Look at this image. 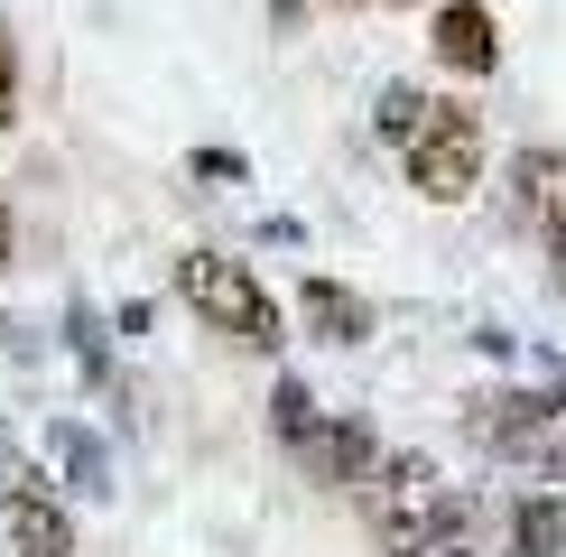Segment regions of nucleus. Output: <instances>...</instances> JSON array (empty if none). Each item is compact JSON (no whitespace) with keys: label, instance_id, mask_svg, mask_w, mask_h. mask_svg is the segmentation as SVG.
Wrapping results in <instances>:
<instances>
[{"label":"nucleus","instance_id":"nucleus-1","mask_svg":"<svg viewBox=\"0 0 566 557\" xmlns=\"http://www.w3.org/2000/svg\"><path fill=\"white\" fill-rule=\"evenodd\" d=\"M363 529H371V548L381 557H437V539H446V511H455V483L437 474L418 446H399V455H381L363 474Z\"/></svg>","mask_w":566,"mask_h":557},{"label":"nucleus","instance_id":"nucleus-2","mask_svg":"<svg viewBox=\"0 0 566 557\" xmlns=\"http://www.w3.org/2000/svg\"><path fill=\"white\" fill-rule=\"evenodd\" d=\"M464 437H474L492 464L566 474V400L557 390H474V400H464Z\"/></svg>","mask_w":566,"mask_h":557},{"label":"nucleus","instance_id":"nucleus-3","mask_svg":"<svg viewBox=\"0 0 566 557\" xmlns=\"http://www.w3.org/2000/svg\"><path fill=\"white\" fill-rule=\"evenodd\" d=\"M177 297L214 325V335L251 344V354H279V335H289V325H279V297L242 261H223V251H186V261H177Z\"/></svg>","mask_w":566,"mask_h":557},{"label":"nucleus","instance_id":"nucleus-4","mask_svg":"<svg viewBox=\"0 0 566 557\" xmlns=\"http://www.w3.org/2000/svg\"><path fill=\"white\" fill-rule=\"evenodd\" d=\"M399 158H409V186L428 204H464L483 186V122L464 103H428V122L409 130V149H399Z\"/></svg>","mask_w":566,"mask_h":557},{"label":"nucleus","instance_id":"nucleus-5","mask_svg":"<svg viewBox=\"0 0 566 557\" xmlns=\"http://www.w3.org/2000/svg\"><path fill=\"white\" fill-rule=\"evenodd\" d=\"M437 65H455V75H492L502 65V29H492L483 0H446L437 10Z\"/></svg>","mask_w":566,"mask_h":557},{"label":"nucleus","instance_id":"nucleus-6","mask_svg":"<svg viewBox=\"0 0 566 557\" xmlns=\"http://www.w3.org/2000/svg\"><path fill=\"white\" fill-rule=\"evenodd\" d=\"M0 521H10V557H75V521L56 511V493H10L0 502Z\"/></svg>","mask_w":566,"mask_h":557},{"label":"nucleus","instance_id":"nucleus-7","mask_svg":"<svg viewBox=\"0 0 566 557\" xmlns=\"http://www.w3.org/2000/svg\"><path fill=\"white\" fill-rule=\"evenodd\" d=\"M511 214L521 223H557L566 214V149H521L511 158Z\"/></svg>","mask_w":566,"mask_h":557},{"label":"nucleus","instance_id":"nucleus-8","mask_svg":"<svg viewBox=\"0 0 566 557\" xmlns=\"http://www.w3.org/2000/svg\"><path fill=\"white\" fill-rule=\"evenodd\" d=\"M306 464H316L325 483H353V493H363V474L381 464V446H371V428H363V418H325V428L306 437Z\"/></svg>","mask_w":566,"mask_h":557},{"label":"nucleus","instance_id":"nucleus-9","mask_svg":"<svg viewBox=\"0 0 566 557\" xmlns=\"http://www.w3.org/2000/svg\"><path fill=\"white\" fill-rule=\"evenodd\" d=\"M297 316L316 325L325 344H363V335H371V307L344 288V278H306V288H297Z\"/></svg>","mask_w":566,"mask_h":557},{"label":"nucleus","instance_id":"nucleus-10","mask_svg":"<svg viewBox=\"0 0 566 557\" xmlns=\"http://www.w3.org/2000/svg\"><path fill=\"white\" fill-rule=\"evenodd\" d=\"M511 557H566V502L557 493L511 502Z\"/></svg>","mask_w":566,"mask_h":557},{"label":"nucleus","instance_id":"nucleus-11","mask_svg":"<svg viewBox=\"0 0 566 557\" xmlns=\"http://www.w3.org/2000/svg\"><path fill=\"white\" fill-rule=\"evenodd\" d=\"M46 455L75 474V493H112V455H103V437H93V428L56 418V428H46Z\"/></svg>","mask_w":566,"mask_h":557},{"label":"nucleus","instance_id":"nucleus-12","mask_svg":"<svg viewBox=\"0 0 566 557\" xmlns=\"http://www.w3.org/2000/svg\"><path fill=\"white\" fill-rule=\"evenodd\" d=\"M428 103H437V93H418V84H390V93H381V112H371V122H381L390 149H409V130L428 122Z\"/></svg>","mask_w":566,"mask_h":557},{"label":"nucleus","instance_id":"nucleus-13","mask_svg":"<svg viewBox=\"0 0 566 557\" xmlns=\"http://www.w3.org/2000/svg\"><path fill=\"white\" fill-rule=\"evenodd\" d=\"M270 428H279V437H289V446L306 455V437H316L325 418H316V400H306L297 381H279V390H270Z\"/></svg>","mask_w":566,"mask_h":557},{"label":"nucleus","instance_id":"nucleus-14","mask_svg":"<svg viewBox=\"0 0 566 557\" xmlns=\"http://www.w3.org/2000/svg\"><path fill=\"white\" fill-rule=\"evenodd\" d=\"M10 493H38V464L19 455V437H10V428H0V502H10Z\"/></svg>","mask_w":566,"mask_h":557},{"label":"nucleus","instance_id":"nucleus-15","mask_svg":"<svg viewBox=\"0 0 566 557\" xmlns=\"http://www.w3.org/2000/svg\"><path fill=\"white\" fill-rule=\"evenodd\" d=\"M19 122V56H10V38H0V130Z\"/></svg>","mask_w":566,"mask_h":557},{"label":"nucleus","instance_id":"nucleus-16","mask_svg":"<svg viewBox=\"0 0 566 557\" xmlns=\"http://www.w3.org/2000/svg\"><path fill=\"white\" fill-rule=\"evenodd\" d=\"M75 354H84V371H103V325H93V307H75Z\"/></svg>","mask_w":566,"mask_h":557},{"label":"nucleus","instance_id":"nucleus-17","mask_svg":"<svg viewBox=\"0 0 566 557\" xmlns=\"http://www.w3.org/2000/svg\"><path fill=\"white\" fill-rule=\"evenodd\" d=\"M548 261H557V297H566V214L548 223Z\"/></svg>","mask_w":566,"mask_h":557},{"label":"nucleus","instance_id":"nucleus-18","mask_svg":"<svg viewBox=\"0 0 566 557\" xmlns=\"http://www.w3.org/2000/svg\"><path fill=\"white\" fill-rule=\"evenodd\" d=\"M0 270H10V204H0Z\"/></svg>","mask_w":566,"mask_h":557},{"label":"nucleus","instance_id":"nucleus-19","mask_svg":"<svg viewBox=\"0 0 566 557\" xmlns=\"http://www.w3.org/2000/svg\"><path fill=\"white\" fill-rule=\"evenodd\" d=\"M557 400H566V362H557Z\"/></svg>","mask_w":566,"mask_h":557},{"label":"nucleus","instance_id":"nucleus-20","mask_svg":"<svg viewBox=\"0 0 566 557\" xmlns=\"http://www.w3.org/2000/svg\"><path fill=\"white\" fill-rule=\"evenodd\" d=\"M371 10H381V0H371Z\"/></svg>","mask_w":566,"mask_h":557}]
</instances>
